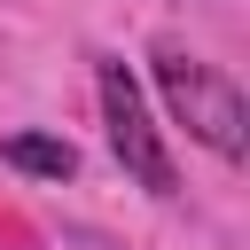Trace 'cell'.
Listing matches in <instances>:
<instances>
[{
  "label": "cell",
  "instance_id": "1",
  "mask_svg": "<svg viewBox=\"0 0 250 250\" xmlns=\"http://www.w3.org/2000/svg\"><path fill=\"white\" fill-rule=\"evenodd\" d=\"M156 62V86H164V109L188 125V141H203L219 164H242L250 156V102L227 70H211L203 55H188L180 39H156L148 47Z\"/></svg>",
  "mask_w": 250,
  "mask_h": 250
},
{
  "label": "cell",
  "instance_id": "2",
  "mask_svg": "<svg viewBox=\"0 0 250 250\" xmlns=\"http://www.w3.org/2000/svg\"><path fill=\"white\" fill-rule=\"evenodd\" d=\"M94 86H102V125H109L117 164H125L148 195H172V188H180V172H172V148H164L156 117H148V102H141L133 70H125L117 55H102V62H94Z\"/></svg>",
  "mask_w": 250,
  "mask_h": 250
},
{
  "label": "cell",
  "instance_id": "3",
  "mask_svg": "<svg viewBox=\"0 0 250 250\" xmlns=\"http://www.w3.org/2000/svg\"><path fill=\"white\" fill-rule=\"evenodd\" d=\"M0 156H8L16 172H31V180H70V172H78V148L55 141V133H8Z\"/></svg>",
  "mask_w": 250,
  "mask_h": 250
}]
</instances>
